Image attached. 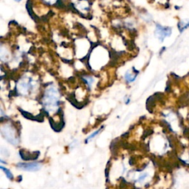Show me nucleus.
Returning a JSON list of instances; mask_svg holds the SVG:
<instances>
[{"label": "nucleus", "instance_id": "nucleus-1", "mask_svg": "<svg viewBox=\"0 0 189 189\" xmlns=\"http://www.w3.org/2000/svg\"><path fill=\"white\" fill-rule=\"evenodd\" d=\"M18 168H21L24 171H38L42 168V165L38 163H18L17 165Z\"/></svg>", "mask_w": 189, "mask_h": 189}, {"label": "nucleus", "instance_id": "nucleus-4", "mask_svg": "<svg viewBox=\"0 0 189 189\" xmlns=\"http://www.w3.org/2000/svg\"><path fill=\"white\" fill-rule=\"evenodd\" d=\"M84 81H85L86 83H87L88 85L89 86V87H91L92 82H93V79H92V78H91V77L87 76V77L84 78Z\"/></svg>", "mask_w": 189, "mask_h": 189}, {"label": "nucleus", "instance_id": "nucleus-2", "mask_svg": "<svg viewBox=\"0 0 189 189\" xmlns=\"http://www.w3.org/2000/svg\"><path fill=\"white\" fill-rule=\"evenodd\" d=\"M137 77V74H134L133 73H129V72H127L126 73V75H125V78H126V81L128 82H133L135 81V79H136Z\"/></svg>", "mask_w": 189, "mask_h": 189}, {"label": "nucleus", "instance_id": "nucleus-5", "mask_svg": "<svg viewBox=\"0 0 189 189\" xmlns=\"http://www.w3.org/2000/svg\"><path fill=\"white\" fill-rule=\"evenodd\" d=\"M100 131V129H99V130H98V131H96L95 132H94L93 134H92L91 135H90V136L88 137L86 139V142H87V141H88V140H91L92 138H93L94 137H95L96 135H97L98 134V133H99V131Z\"/></svg>", "mask_w": 189, "mask_h": 189}, {"label": "nucleus", "instance_id": "nucleus-6", "mask_svg": "<svg viewBox=\"0 0 189 189\" xmlns=\"http://www.w3.org/2000/svg\"><path fill=\"white\" fill-rule=\"evenodd\" d=\"M15 1L16 2H20V1H21V0H15Z\"/></svg>", "mask_w": 189, "mask_h": 189}, {"label": "nucleus", "instance_id": "nucleus-3", "mask_svg": "<svg viewBox=\"0 0 189 189\" xmlns=\"http://www.w3.org/2000/svg\"><path fill=\"white\" fill-rule=\"evenodd\" d=\"M1 169H3V171H5V173L6 175H7L8 178H9V179L13 178V174H12V173L9 171V170L7 169V168H5L3 166H1Z\"/></svg>", "mask_w": 189, "mask_h": 189}]
</instances>
